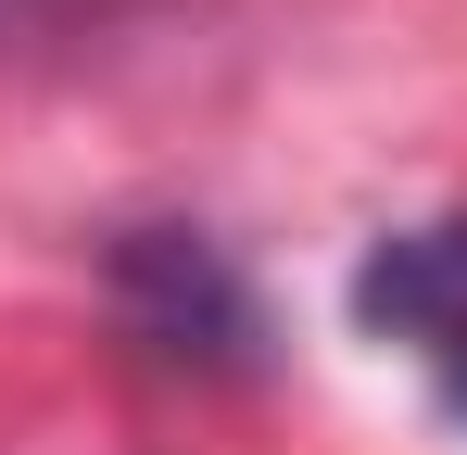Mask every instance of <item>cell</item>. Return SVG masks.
Segmentation results:
<instances>
[{
	"instance_id": "1",
	"label": "cell",
	"mask_w": 467,
	"mask_h": 455,
	"mask_svg": "<svg viewBox=\"0 0 467 455\" xmlns=\"http://www.w3.org/2000/svg\"><path fill=\"white\" fill-rule=\"evenodd\" d=\"M354 329L391 342V354L467 418V216H430V228L367 240V266H354Z\"/></svg>"
},
{
	"instance_id": "2",
	"label": "cell",
	"mask_w": 467,
	"mask_h": 455,
	"mask_svg": "<svg viewBox=\"0 0 467 455\" xmlns=\"http://www.w3.org/2000/svg\"><path fill=\"white\" fill-rule=\"evenodd\" d=\"M127 266H140V279H164V303H152V342H177V354H190V329H202V354L253 342V303H240V279L215 266V240H177V228H152V240H140Z\"/></svg>"
}]
</instances>
